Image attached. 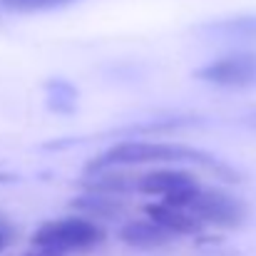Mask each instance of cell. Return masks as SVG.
I'll return each instance as SVG.
<instances>
[{
    "label": "cell",
    "mask_w": 256,
    "mask_h": 256,
    "mask_svg": "<svg viewBox=\"0 0 256 256\" xmlns=\"http://www.w3.org/2000/svg\"><path fill=\"white\" fill-rule=\"evenodd\" d=\"M102 239H104V232L97 224H92L90 219H80V216L48 222L32 234L35 246H50L62 254H68L72 249H90V246L100 244Z\"/></svg>",
    "instance_id": "cell-2"
},
{
    "label": "cell",
    "mask_w": 256,
    "mask_h": 256,
    "mask_svg": "<svg viewBox=\"0 0 256 256\" xmlns=\"http://www.w3.org/2000/svg\"><path fill=\"white\" fill-rule=\"evenodd\" d=\"M120 239L127 246H134V249H157V246H164L167 242H172L174 234H170L164 226H160L154 219H150V222L124 224L120 229Z\"/></svg>",
    "instance_id": "cell-5"
},
{
    "label": "cell",
    "mask_w": 256,
    "mask_h": 256,
    "mask_svg": "<svg viewBox=\"0 0 256 256\" xmlns=\"http://www.w3.org/2000/svg\"><path fill=\"white\" fill-rule=\"evenodd\" d=\"M5 8L10 10H20V12H32V10H48V8H60L68 5L72 0H0Z\"/></svg>",
    "instance_id": "cell-11"
},
{
    "label": "cell",
    "mask_w": 256,
    "mask_h": 256,
    "mask_svg": "<svg viewBox=\"0 0 256 256\" xmlns=\"http://www.w3.org/2000/svg\"><path fill=\"white\" fill-rule=\"evenodd\" d=\"M150 219H154L160 226H164L170 234H196L202 229V222L186 212V209H179V206H172V204H152L144 209Z\"/></svg>",
    "instance_id": "cell-7"
},
{
    "label": "cell",
    "mask_w": 256,
    "mask_h": 256,
    "mask_svg": "<svg viewBox=\"0 0 256 256\" xmlns=\"http://www.w3.org/2000/svg\"><path fill=\"white\" fill-rule=\"evenodd\" d=\"M196 80H204L209 85L229 87V90H246L256 85V52L244 50L234 55H224L219 60L206 62L194 72Z\"/></svg>",
    "instance_id": "cell-3"
},
{
    "label": "cell",
    "mask_w": 256,
    "mask_h": 256,
    "mask_svg": "<svg viewBox=\"0 0 256 256\" xmlns=\"http://www.w3.org/2000/svg\"><path fill=\"white\" fill-rule=\"evenodd\" d=\"M204 32L224 40H256V15H234L202 25Z\"/></svg>",
    "instance_id": "cell-8"
},
{
    "label": "cell",
    "mask_w": 256,
    "mask_h": 256,
    "mask_svg": "<svg viewBox=\"0 0 256 256\" xmlns=\"http://www.w3.org/2000/svg\"><path fill=\"white\" fill-rule=\"evenodd\" d=\"M152 162H202V164H209L214 170H222L224 179H236V176L226 174L232 170H226L224 164H219L216 160H212L209 154H204L199 150L182 147V144H162V142H122V144H114L104 154L92 160L87 164V172L122 167V164H152Z\"/></svg>",
    "instance_id": "cell-1"
},
{
    "label": "cell",
    "mask_w": 256,
    "mask_h": 256,
    "mask_svg": "<svg viewBox=\"0 0 256 256\" xmlns=\"http://www.w3.org/2000/svg\"><path fill=\"white\" fill-rule=\"evenodd\" d=\"M70 206L82 209L87 214H97V216H117L122 204L114 199V194H102V192H87L85 196L75 199Z\"/></svg>",
    "instance_id": "cell-9"
},
{
    "label": "cell",
    "mask_w": 256,
    "mask_h": 256,
    "mask_svg": "<svg viewBox=\"0 0 256 256\" xmlns=\"http://www.w3.org/2000/svg\"><path fill=\"white\" fill-rule=\"evenodd\" d=\"M8 179H10L8 174H0V182H8Z\"/></svg>",
    "instance_id": "cell-13"
},
{
    "label": "cell",
    "mask_w": 256,
    "mask_h": 256,
    "mask_svg": "<svg viewBox=\"0 0 256 256\" xmlns=\"http://www.w3.org/2000/svg\"><path fill=\"white\" fill-rule=\"evenodd\" d=\"M186 212H192L202 224H214V226H239L246 216V206L219 189H196V194L192 196V202L186 204Z\"/></svg>",
    "instance_id": "cell-4"
},
{
    "label": "cell",
    "mask_w": 256,
    "mask_h": 256,
    "mask_svg": "<svg viewBox=\"0 0 256 256\" xmlns=\"http://www.w3.org/2000/svg\"><path fill=\"white\" fill-rule=\"evenodd\" d=\"M48 100H50V107L55 112H62V114H70L75 110V100H78V90L65 82V80H52L48 85Z\"/></svg>",
    "instance_id": "cell-10"
},
{
    "label": "cell",
    "mask_w": 256,
    "mask_h": 256,
    "mask_svg": "<svg viewBox=\"0 0 256 256\" xmlns=\"http://www.w3.org/2000/svg\"><path fill=\"white\" fill-rule=\"evenodd\" d=\"M10 242H12V229H10L5 222H0V252H2Z\"/></svg>",
    "instance_id": "cell-12"
},
{
    "label": "cell",
    "mask_w": 256,
    "mask_h": 256,
    "mask_svg": "<svg viewBox=\"0 0 256 256\" xmlns=\"http://www.w3.org/2000/svg\"><path fill=\"white\" fill-rule=\"evenodd\" d=\"M194 184H196V179L182 170H157L137 179V192L167 196L172 192H179V189H186V186H194Z\"/></svg>",
    "instance_id": "cell-6"
}]
</instances>
